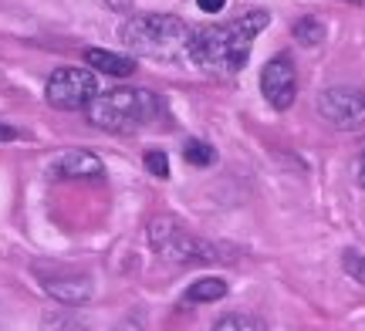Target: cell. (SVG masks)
Instances as JSON below:
<instances>
[{
  "mask_svg": "<svg viewBox=\"0 0 365 331\" xmlns=\"http://www.w3.org/2000/svg\"><path fill=\"white\" fill-rule=\"evenodd\" d=\"M267 21H271L267 11H247L230 24H213L203 27V31H193L190 44H186V54L200 71L217 75V78H234L237 71H244L250 58V44L267 27Z\"/></svg>",
  "mask_w": 365,
  "mask_h": 331,
  "instance_id": "obj_1",
  "label": "cell"
},
{
  "mask_svg": "<svg viewBox=\"0 0 365 331\" xmlns=\"http://www.w3.org/2000/svg\"><path fill=\"white\" fill-rule=\"evenodd\" d=\"M85 112L95 129L129 135L163 119V98L145 88H112V92H98V98Z\"/></svg>",
  "mask_w": 365,
  "mask_h": 331,
  "instance_id": "obj_2",
  "label": "cell"
},
{
  "mask_svg": "<svg viewBox=\"0 0 365 331\" xmlns=\"http://www.w3.org/2000/svg\"><path fill=\"white\" fill-rule=\"evenodd\" d=\"M190 34V24L173 14H135L118 31L122 44L132 54H145L156 61H176L180 54H186Z\"/></svg>",
  "mask_w": 365,
  "mask_h": 331,
  "instance_id": "obj_3",
  "label": "cell"
},
{
  "mask_svg": "<svg viewBox=\"0 0 365 331\" xmlns=\"http://www.w3.org/2000/svg\"><path fill=\"white\" fill-rule=\"evenodd\" d=\"M149 247L163 257V261H170V264H213L217 261V251H213V243L207 240H200L196 233H190L186 226H180L176 220L170 216H159L149 224Z\"/></svg>",
  "mask_w": 365,
  "mask_h": 331,
  "instance_id": "obj_4",
  "label": "cell"
},
{
  "mask_svg": "<svg viewBox=\"0 0 365 331\" xmlns=\"http://www.w3.org/2000/svg\"><path fill=\"white\" fill-rule=\"evenodd\" d=\"M44 98L54 108H61V112H81V108H88L98 98V78L88 68L65 65L51 71V78L44 85Z\"/></svg>",
  "mask_w": 365,
  "mask_h": 331,
  "instance_id": "obj_5",
  "label": "cell"
},
{
  "mask_svg": "<svg viewBox=\"0 0 365 331\" xmlns=\"http://www.w3.org/2000/svg\"><path fill=\"white\" fill-rule=\"evenodd\" d=\"M318 115L331 122L335 129H359L365 122V92L349 85L325 88L318 95Z\"/></svg>",
  "mask_w": 365,
  "mask_h": 331,
  "instance_id": "obj_6",
  "label": "cell"
},
{
  "mask_svg": "<svg viewBox=\"0 0 365 331\" xmlns=\"http://www.w3.org/2000/svg\"><path fill=\"white\" fill-rule=\"evenodd\" d=\"M261 92L267 98V105L277 108V112L294 105V98H298V71H294V61L287 54H274L271 61L261 68Z\"/></svg>",
  "mask_w": 365,
  "mask_h": 331,
  "instance_id": "obj_7",
  "label": "cell"
},
{
  "mask_svg": "<svg viewBox=\"0 0 365 331\" xmlns=\"http://www.w3.org/2000/svg\"><path fill=\"white\" fill-rule=\"evenodd\" d=\"M38 280L54 301L71 305V308L88 305L91 294H95V284H91V278H85V274H48V270H38Z\"/></svg>",
  "mask_w": 365,
  "mask_h": 331,
  "instance_id": "obj_8",
  "label": "cell"
},
{
  "mask_svg": "<svg viewBox=\"0 0 365 331\" xmlns=\"http://www.w3.org/2000/svg\"><path fill=\"white\" fill-rule=\"evenodd\" d=\"M51 176L54 179H95L102 176V159L85 149H71L51 162Z\"/></svg>",
  "mask_w": 365,
  "mask_h": 331,
  "instance_id": "obj_9",
  "label": "cell"
},
{
  "mask_svg": "<svg viewBox=\"0 0 365 331\" xmlns=\"http://www.w3.org/2000/svg\"><path fill=\"white\" fill-rule=\"evenodd\" d=\"M85 61H88V68L98 71V75H112V78H129V75H135V58H129V54H115V51H105V48H88V51H85Z\"/></svg>",
  "mask_w": 365,
  "mask_h": 331,
  "instance_id": "obj_10",
  "label": "cell"
},
{
  "mask_svg": "<svg viewBox=\"0 0 365 331\" xmlns=\"http://www.w3.org/2000/svg\"><path fill=\"white\" fill-rule=\"evenodd\" d=\"M223 298H227V280L220 278H200L182 294L186 305H213V301H223Z\"/></svg>",
  "mask_w": 365,
  "mask_h": 331,
  "instance_id": "obj_11",
  "label": "cell"
},
{
  "mask_svg": "<svg viewBox=\"0 0 365 331\" xmlns=\"http://www.w3.org/2000/svg\"><path fill=\"white\" fill-rule=\"evenodd\" d=\"M291 34H294V41H298V44L314 48V44H322V41H325V24H322L318 17H301L298 24L291 27Z\"/></svg>",
  "mask_w": 365,
  "mask_h": 331,
  "instance_id": "obj_12",
  "label": "cell"
},
{
  "mask_svg": "<svg viewBox=\"0 0 365 331\" xmlns=\"http://www.w3.org/2000/svg\"><path fill=\"white\" fill-rule=\"evenodd\" d=\"M182 156H186V162L190 166H213L217 162V149L210 146V142H203V139H186V146H182Z\"/></svg>",
  "mask_w": 365,
  "mask_h": 331,
  "instance_id": "obj_13",
  "label": "cell"
},
{
  "mask_svg": "<svg viewBox=\"0 0 365 331\" xmlns=\"http://www.w3.org/2000/svg\"><path fill=\"white\" fill-rule=\"evenodd\" d=\"M213 331H264V325L257 318L244 315V311H234V315H223V318L213 325Z\"/></svg>",
  "mask_w": 365,
  "mask_h": 331,
  "instance_id": "obj_14",
  "label": "cell"
},
{
  "mask_svg": "<svg viewBox=\"0 0 365 331\" xmlns=\"http://www.w3.org/2000/svg\"><path fill=\"white\" fill-rule=\"evenodd\" d=\"M41 331H85L75 315H65V311H51V315H44V328Z\"/></svg>",
  "mask_w": 365,
  "mask_h": 331,
  "instance_id": "obj_15",
  "label": "cell"
},
{
  "mask_svg": "<svg viewBox=\"0 0 365 331\" xmlns=\"http://www.w3.org/2000/svg\"><path fill=\"white\" fill-rule=\"evenodd\" d=\"M341 267H345V274L359 284H365V253L359 251H345L341 253Z\"/></svg>",
  "mask_w": 365,
  "mask_h": 331,
  "instance_id": "obj_16",
  "label": "cell"
},
{
  "mask_svg": "<svg viewBox=\"0 0 365 331\" xmlns=\"http://www.w3.org/2000/svg\"><path fill=\"white\" fill-rule=\"evenodd\" d=\"M145 169L153 172L156 179H166V176H170V159H166V152L149 149V152H145Z\"/></svg>",
  "mask_w": 365,
  "mask_h": 331,
  "instance_id": "obj_17",
  "label": "cell"
},
{
  "mask_svg": "<svg viewBox=\"0 0 365 331\" xmlns=\"http://www.w3.org/2000/svg\"><path fill=\"white\" fill-rule=\"evenodd\" d=\"M112 331H145V315L143 311H132L129 318H122Z\"/></svg>",
  "mask_w": 365,
  "mask_h": 331,
  "instance_id": "obj_18",
  "label": "cell"
},
{
  "mask_svg": "<svg viewBox=\"0 0 365 331\" xmlns=\"http://www.w3.org/2000/svg\"><path fill=\"white\" fill-rule=\"evenodd\" d=\"M196 4H200V11L203 14H220L227 0H196Z\"/></svg>",
  "mask_w": 365,
  "mask_h": 331,
  "instance_id": "obj_19",
  "label": "cell"
},
{
  "mask_svg": "<svg viewBox=\"0 0 365 331\" xmlns=\"http://www.w3.org/2000/svg\"><path fill=\"white\" fill-rule=\"evenodd\" d=\"M105 7H108V11H118V14H125L132 7V0H102Z\"/></svg>",
  "mask_w": 365,
  "mask_h": 331,
  "instance_id": "obj_20",
  "label": "cell"
},
{
  "mask_svg": "<svg viewBox=\"0 0 365 331\" xmlns=\"http://www.w3.org/2000/svg\"><path fill=\"white\" fill-rule=\"evenodd\" d=\"M11 139H17V132H14L11 125H0V142H11Z\"/></svg>",
  "mask_w": 365,
  "mask_h": 331,
  "instance_id": "obj_21",
  "label": "cell"
},
{
  "mask_svg": "<svg viewBox=\"0 0 365 331\" xmlns=\"http://www.w3.org/2000/svg\"><path fill=\"white\" fill-rule=\"evenodd\" d=\"M359 179L365 183V152H362V162H359Z\"/></svg>",
  "mask_w": 365,
  "mask_h": 331,
  "instance_id": "obj_22",
  "label": "cell"
},
{
  "mask_svg": "<svg viewBox=\"0 0 365 331\" xmlns=\"http://www.w3.org/2000/svg\"><path fill=\"white\" fill-rule=\"evenodd\" d=\"M352 4H365V0H352Z\"/></svg>",
  "mask_w": 365,
  "mask_h": 331,
  "instance_id": "obj_23",
  "label": "cell"
}]
</instances>
